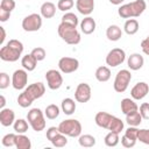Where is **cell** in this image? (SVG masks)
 I'll use <instances>...</instances> for the list:
<instances>
[{
    "instance_id": "obj_1",
    "label": "cell",
    "mask_w": 149,
    "mask_h": 149,
    "mask_svg": "<svg viewBox=\"0 0 149 149\" xmlns=\"http://www.w3.org/2000/svg\"><path fill=\"white\" fill-rule=\"evenodd\" d=\"M23 52V43L19 40L12 38L6 45L0 49V58L5 62H16Z\"/></svg>"
},
{
    "instance_id": "obj_2",
    "label": "cell",
    "mask_w": 149,
    "mask_h": 149,
    "mask_svg": "<svg viewBox=\"0 0 149 149\" xmlns=\"http://www.w3.org/2000/svg\"><path fill=\"white\" fill-rule=\"evenodd\" d=\"M57 33L59 35V37L68 44L71 45H76L80 42L81 37H80V33L78 31L77 27H73L71 24L61 22L58 28H57Z\"/></svg>"
},
{
    "instance_id": "obj_3",
    "label": "cell",
    "mask_w": 149,
    "mask_h": 149,
    "mask_svg": "<svg viewBox=\"0 0 149 149\" xmlns=\"http://www.w3.org/2000/svg\"><path fill=\"white\" fill-rule=\"evenodd\" d=\"M58 129L68 137H78L81 134V123L77 119H66L61 121Z\"/></svg>"
},
{
    "instance_id": "obj_4",
    "label": "cell",
    "mask_w": 149,
    "mask_h": 149,
    "mask_svg": "<svg viewBox=\"0 0 149 149\" xmlns=\"http://www.w3.org/2000/svg\"><path fill=\"white\" fill-rule=\"evenodd\" d=\"M44 113L40 108H31L27 114V120L35 132H42L45 128V118Z\"/></svg>"
},
{
    "instance_id": "obj_5",
    "label": "cell",
    "mask_w": 149,
    "mask_h": 149,
    "mask_svg": "<svg viewBox=\"0 0 149 149\" xmlns=\"http://www.w3.org/2000/svg\"><path fill=\"white\" fill-rule=\"evenodd\" d=\"M130 80H132V73L129 70L122 69V70L118 71L115 79H114V83H113L114 91L118 93H123L128 88Z\"/></svg>"
},
{
    "instance_id": "obj_6",
    "label": "cell",
    "mask_w": 149,
    "mask_h": 149,
    "mask_svg": "<svg viewBox=\"0 0 149 149\" xmlns=\"http://www.w3.org/2000/svg\"><path fill=\"white\" fill-rule=\"evenodd\" d=\"M21 26L24 31H28V33L37 31L42 27V15L37 13H31L22 20Z\"/></svg>"
},
{
    "instance_id": "obj_7",
    "label": "cell",
    "mask_w": 149,
    "mask_h": 149,
    "mask_svg": "<svg viewBox=\"0 0 149 149\" xmlns=\"http://www.w3.org/2000/svg\"><path fill=\"white\" fill-rule=\"evenodd\" d=\"M106 64L111 68H116L126 61V52L121 48H114L108 51L106 56Z\"/></svg>"
},
{
    "instance_id": "obj_8",
    "label": "cell",
    "mask_w": 149,
    "mask_h": 149,
    "mask_svg": "<svg viewBox=\"0 0 149 149\" xmlns=\"http://www.w3.org/2000/svg\"><path fill=\"white\" fill-rule=\"evenodd\" d=\"M79 68V61L74 57H62L58 61V69L62 73H72L74 71H77Z\"/></svg>"
},
{
    "instance_id": "obj_9",
    "label": "cell",
    "mask_w": 149,
    "mask_h": 149,
    "mask_svg": "<svg viewBox=\"0 0 149 149\" xmlns=\"http://www.w3.org/2000/svg\"><path fill=\"white\" fill-rule=\"evenodd\" d=\"M28 84V71L24 69H17L12 76V86L20 91L27 87Z\"/></svg>"
},
{
    "instance_id": "obj_10",
    "label": "cell",
    "mask_w": 149,
    "mask_h": 149,
    "mask_svg": "<svg viewBox=\"0 0 149 149\" xmlns=\"http://www.w3.org/2000/svg\"><path fill=\"white\" fill-rule=\"evenodd\" d=\"M45 80H47L48 87L50 90H54V91L58 90L63 84V77H62L61 71L55 70V69L48 70L45 72Z\"/></svg>"
},
{
    "instance_id": "obj_11",
    "label": "cell",
    "mask_w": 149,
    "mask_h": 149,
    "mask_svg": "<svg viewBox=\"0 0 149 149\" xmlns=\"http://www.w3.org/2000/svg\"><path fill=\"white\" fill-rule=\"evenodd\" d=\"M92 95V90L91 86L87 83H80L77 85L76 90H74V99L78 102H87L91 99Z\"/></svg>"
},
{
    "instance_id": "obj_12",
    "label": "cell",
    "mask_w": 149,
    "mask_h": 149,
    "mask_svg": "<svg viewBox=\"0 0 149 149\" xmlns=\"http://www.w3.org/2000/svg\"><path fill=\"white\" fill-rule=\"evenodd\" d=\"M149 93V85L146 81L136 83L130 90V97L134 100H142Z\"/></svg>"
},
{
    "instance_id": "obj_13",
    "label": "cell",
    "mask_w": 149,
    "mask_h": 149,
    "mask_svg": "<svg viewBox=\"0 0 149 149\" xmlns=\"http://www.w3.org/2000/svg\"><path fill=\"white\" fill-rule=\"evenodd\" d=\"M23 91H26L28 93V95L33 100H36V99H40L41 97L44 95V93H45V86H44L43 83L37 81V83H34V84L28 85Z\"/></svg>"
},
{
    "instance_id": "obj_14",
    "label": "cell",
    "mask_w": 149,
    "mask_h": 149,
    "mask_svg": "<svg viewBox=\"0 0 149 149\" xmlns=\"http://www.w3.org/2000/svg\"><path fill=\"white\" fill-rule=\"evenodd\" d=\"M76 8L80 14L88 16L94 9V0H76Z\"/></svg>"
},
{
    "instance_id": "obj_15",
    "label": "cell",
    "mask_w": 149,
    "mask_h": 149,
    "mask_svg": "<svg viewBox=\"0 0 149 149\" xmlns=\"http://www.w3.org/2000/svg\"><path fill=\"white\" fill-rule=\"evenodd\" d=\"M15 122V113L10 108H1L0 111V123L3 127H9Z\"/></svg>"
},
{
    "instance_id": "obj_16",
    "label": "cell",
    "mask_w": 149,
    "mask_h": 149,
    "mask_svg": "<svg viewBox=\"0 0 149 149\" xmlns=\"http://www.w3.org/2000/svg\"><path fill=\"white\" fill-rule=\"evenodd\" d=\"M143 64H144V58H143L142 55H140V54H137V52L132 54V55L128 57V59H127V65H128V68H129L130 70H133V71L140 70V69L143 66Z\"/></svg>"
},
{
    "instance_id": "obj_17",
    "label": "cell",
    "mask_w": 149,
    "mask_h": 149,
    "mask_svg": "<svg viewBox=\"0 0 149 149\" xmlns=\"http://www.w3.org/2000/svg\"><path fill=\"white\" fill-rule=\"evenodd\" d=\"M112 118L113 115L107 113V112H98L94 116V121H95V125L100 128H104V129H108V126L112 121Z\"/></svg>"
},
{
    "instance_id": "obj_18",
    "label": "cell",
    "mask_w": 149,
    "mask_h": 149,
    "mask_svg": "<svg viewBox=\"0 0 149 149\" xmlns=\"http://www.w3.org/2000/svg\"><path fill=\"white\" fill-rule=\"evenodd\" d=\"M80 30L81 33H84L85 35H90L92 34L94 30H95V27H97V23L94 21L93 17H91L90 15L84 17L81 21H80Z\"/></svg>"
},
{
    "instance_id": "obj_19",
    "label": "cell",
    "mask_w": 149,
    "mask_h": 149,
    "mask_svg": "<svg viewBox=\"0 0 149 149\" xmlns=\"http://www.w3.org/2000/svg\"><path fill=\"white\" fill-rule=\"evenodd\" d=\"M40 14L44 19H51L56 14V5L51 1H45L42 3L40 8Z\"/></svg>"
},
{
    "instance_id": "obj_20",
    "label": "cell",
    "mask_w": 149,
    "mask_h": 149,
    "mask_svg": "<svg viewBox=\"0 0 149 149\" xmlns=\"http://www.w3.org/2000/svg\"><path fill=\"white\" fill-rule=\"evenodd\" d=\"M135 111H139V106L133 98L132 99L130 98H123L121 100V112L125 115H127L132 112H135Z\"/></svg>"
},
{
    "instance_id": "obj_21",
    "label": "cell",
    "mask_w": 149,
    "mask_h": 149,
    "mask_svg": "<svg viewBox=\"0 0 149 149\" xmlns=\"http://www.w3.org/2000/svg\"><path fill=\"white\" fill-rule=\"evenodd\" d=\"M130 10H132V17H139L147 8V3L144 0H135L129 2Z\"/></svg>"
},
{
    "instance_id": "obj_22",
    "label": "cell",
    "mask_w": 149,
    "mask_h": 149,
    "mask_svg": "<svg viewBox=\"0 0 149 149\" xmlns=\"http://www.w3.org/2000/svg\"><path fill=\"white\" fill-rule=\"evenodd\" d=\"M37 59L31 55V54H27L21 58V65L24 70H27L28 72L34 71L35 68L37 66Z\"/></svg>"
},
{
    "instance_id": "obj_23",
    "label": "cell",
    "mask_w": 149,
    "mask_h": 149,
    "mask_svg": "<svg viewBox=\"0 0 149 149\" xmlns=\"http://www.w3.org/2000/svg\"><path fill=\"white\" fill-rule=\"evenodd\" d=\"M122 36V30L119 26L116 24H111L107 29H106V37L112 41V42H116L121 38Z\"/></svg>"
},
{
    "instance_id": "obj_24",
    "label": "cell",
    "mask_w": 149,
    "mask_h": 149,
    "mask_svg": "<svg viewBox=\"0 0 149 149\" xmlns=\"http://www.w3.org/2000/svg\"><path fill=\"white\" fill-rule=\"evenodd\" d=\"M94 76H95V79H97L98 81L105 83V81L109 80V78H111V70H109L108 66L101 65V66H99V68L95 70Z\"/></svg>"
},
{
    "instance_id": "obj_25",
    "label": "cell",
    "mask_w": 149,
    "mask_h": 149,
    "mask_svg": "<svg viewBox=\"0 0 149 149\" xmlns=\"http://www.w3.org/2000/svg\"><path fill=\"white\" fill-rule=\"evenodd\" d=\"M61 109L64 114L66 115H71L74 113L76 111V102L73 99L71 98H65L62 100V104H61Z\"/></svg>"
},
{
    "instance_id": "obj_26",
    "label": "cell",
    "mask_w": 149,
    "mask_h": 149,
    "mask_svg": "<svg viewBox=\"0 0 149 149\" xmlns=\"http://www.w3.org/2000/svg\"><path fill=\"white\" fill-rule=\"evenodd\" d=\"M15 148H17V149H30L31 148L30 139L28 136H26L24 134H16Z\"/></svg>"
},
{
    "instance_id": "obj_27",
    "label": "cell",
    "mask_w": 149,
    "mask_h": 149,
    "mask_svg": "<svg viewBox=\"0 0 149 149\" xmlns=\"http://www.w3.org/2000/svg\"><path fill=\"white\" fill-rule=\"evenodd\" d=\"M139 22L136 19H128L123 24V30L127 35H135L139 31Z\"/></svg>"
},
{
    "instance_id": "obj_28",
    "label": "cell",
    "mask_w": 149,
    "mask_h": 149,
    "mask_svg": "<svg viewBox=\"0 0 149 149\" xmlns=\"http://www.w3.org/2000/svg\"><path fill=\"white\" fill-rule=\"evenodd\" d=\"M78 142L80 147L84 148H91L95 146V137L90 134H80L78 136Z\"/></svg>"
},
{
    "instance_id": "obj_29",
    "label": "cell",
    "mask_w": 149,
    "mask_h": 149,
    "mask_svg": "<svg viewBox=\"0 0 149 149\" xmlns=\"http://www.w3.org/2000/svg\"><path fill=\"white\" fill-rule=\"evenodd\" d=\"M142 120H143V119H142V116H141V114H140L139 111L132 112V113H129V114L126 115V122H127L129 126H135V127H137V126L141 125Z\"/></svg>"
},
{
    "instance_id": "obj_30",
    "label": "cell",
    "mask_w": 149,
    "mask_h": 149,
    "mask_svg": "<svg viewBox=\"0 0 149 149\" xmlns=\"http://www.w3.org/2000/svg\"><path fill=\"white\" fill-rule=\"evenodd\" d=\"M29 126L30 125H29L28 120H24V119H17L13 123V128H14L16 134H24L28 130Z\"/></svg>"
},
{
    "instance_id": "obj_31",
    "label": "cell",
    "mask_w": 149,
    "mask_h": 149,
    "mask_svg": "<svg viewBox=\"0 0 149 149\" xmlns=\"http://www.w3.org/2000/svg\"><path fill=\"white\" fill-rule=\"evenodd\" d=\"M120 134L119 133H115V132H109L108 134H106L105 139H104V142L107 147H116L120 142Z\"/></svg>"
},
{
    "instance_id": "obj_32",
    "label": "cell",
    "mask_w": 149,
    "mask_h": 149,
    "mask_svg": "<svg viewBox=\"0 0 149 149\" xmlns=\"http://www.w3.org/2000/svg\"><path fill=\"white\" fill-rule=\"evenodd\" d=\"M59 112H61L59 111V107L57 105H55V104L48 105L45 107V109H44V114H45L47 119H49V120H55L56 118H58Z\"/></svg>"
},
{
    "instance_id": "obj_33",
    "label": "cell",
    "mask_w": 149,
    "mask_h": 149,
    "mask_svg": "<svg viewBox=\"0 0 149 149\" xmlns=\"http://www.w3.org/2000/svg\"><path fill=\"white\" fill-rule=\"evenodd\" d=\"M123 127H125L123 121L121 119H119V118H116V116L113 115L112 121H111V123L108 126V130L109 132H115V133H119L120 134L123 130Z\"/></svg>"
},
{
    "instance_id": "obj_34",
    "label": "cell",
    "mask_w": 149,
    "mask_h": 149,
    "mask_svg": "<svg viewBox=\"0 0 149 149\" xmlns=\"http://www.w3.org/2000/svg\"><path fill=\"white\" fill-rule=\"evenodd\" d=\"M33 101H34V100L28 95V93H27L26 91H23L22 93H20L19 97H17V104H19V106L22 107V108L29 107V106L33 104Z\"/></svg>"
},
{
    "instance_id": "obj_35",
    "label": "cell",
    "mask_w": 149,
    "mask_h": 149,
    "mask_svg": "<svg viewBox=\"0 0 149 149\" xmlns=\"http://www.w3.org/2000/svg\"><path fill=\"white\" fill-rule=\"evenodd\" d=\"M62 22L64 23H68V24H71L73 27H77L79 24V20L77 17V15L74 13H71V12H66L63 16H62Z\"/></svg>"
},
{
    "instance_id": "obj_36",
    "label": "cell",
    "mask_w": 149,
    "mask_h": 149,
    "mask_svg": "<svg viewBox=\"0 0 149 149\" xmlns=\"http://www.w3.org/2000/svg\"><path fill=\"white\" fill-rule=\"evenodd\" d=\"M51 143L54 147H57V148H62V147H65L68 144V136L64 135L63 133H58L52 140H51Z\"/></svg>"
},
{
    "instance_id": "obj_37",
    "label": "cell",
    "mask_w": 149,
    "mask_h": 149,
    "mask_svg": "<svg viewBox=\"0 0 149 149\" xmlns=\"http://www.w3.org/2000/svg\"><path fill=\"white\" fill-rule=\"evenodd\" d=\"M118 14H119V16H121L122 19H130V17H132V10H130L129 3L121 5V6L118 8Z\"/></svg>"
},
{
    "instance_id": "obj_38",
    "label": "cell",
    "mask_w": 149,
    "mask_h": 149,
    "mask_svg": "<svg viewBox=\"0 0 149 149\" xmlns=\"http://www.w3.org/2000/svg\"><path fill=\"white\" fill-rule=\"evenodd\" d=\"M15 139H16V134H13V133H9V134H6L2 140H1V143L3 147H15Z\"/></svg>"
},
{
    "instance_id": "obj_39",
    "label": "cell",
    "mask_w": 149,
    "mask_h": 149,
    "mask_svg": "<svg viewBox=\"0 0 149 149\" xmlns=\"http://www.w3.org/2000/svg\"><path fill=\"white\" fill-rule=\"evenodd\" d=\"M73 6H74L73 0H58V2H57V8L62 12H68Z\"/></svg>"
},
{
    "instance_id": "obj_40",
    "label": "cell",
    "mask_w": 149,
    "mask_h": 149,
    "mask_svg": "<svg viewBox=\"0 0 149 149\" xmlns=\"http://www.w3.org/2000/svg\"><path fill=\"white\" fill-rule=\"evenodd\" d=\"M30 54H31L38 62H40V61H43V59L45 58V56H47L45 50H44L43 48H41V47H36V48H34V49L31 50Z\"/></svg>"
},
{
    "instance_id": "obj_41",
    "label": "cell",
    "mask_w": 149,
    "mask_h": 149,
    "mask_svg": "<svg viewBox=\"0 0 149 149\" xmlns=\"http://www.w3.org/2000/svg\"><path fill=\"white\" fill-rule=\"evenodd\" d=\"M139 130H140V129H139L137 127H135V126H129V127L125 130V134H123V135H126L127 137H129V139H132V140L137 141Z\"/></svg>"
},
{
    "instance_id": "obj_42",
    "label": "cell",
    "mask_w": 149,
    "mask_h": 149,
    "mask_svg": "<svg viewBox=\"0 0 149 149\" xmlns=\"http://www.w3.org/2000/svg\"><path fill=\"white\" fill-rule=\"evenodd\" d=\"M137 140L147 146H149V129H140L139 130V135H137Z\"/></svg>"
},
{
    "instance_id": "obj_43",
    "label": "cell",
    "mask_w": 149,
    "mask_h": 149,
    "mask_svg": "<svg viewBox=\"0 0 149 149\" xmlns=\"http://www.w3.org/2000/svg\"><path fill=\"white\" fill-rule=\"evenodd\" d=\"M9 84H12V79H9V76L6 72H1L0 73V88L5 90L9 86Z\"/></svg>"
},
{
    "instance_id": "obj_44",
    "label": "cell",
    "mask_w": 149,
    "mask_h": 149,
    "mask_svg": "<svg viewBox=\"0 0 149 149\" xmlns=\"http://www.w3.org/2000/svg\"><path fill=\"white\" fill-rule=\"evenodd\" d=\"M16 3L14 0H1L0 2V8L1 9H5V10H8V12H13V9L15 8Z\"/></svg>"
},
{
    "instance_id": "obj_45",
    "label": "cell",
    "mask_w": 149,
    "mask_h": 149,
    "mask_svg": "<svg viewBox=\"0 0 149 149\" xmlns=\"http://www.w3.org/2000/svg\"><path fill=\"white\" fill-rule=\"evenodd\" d=\"M139 112H140V114H141L143 120H149V102L141 104Z\"/></svg>"
},
{
    "instance_id": "obj_46",
    "label": "cell",
    "mask_w": 149,
    "mask_h": 149,
    "mask_svg": "<svg viewBox=\"0 0 149 149\" xmlns=\"http://www.w3.org/2000/svg\"><path fill=\"white\" fill-rule=\"evenodd\" d=\"M121 144L122 147L125 148H133L135 144H136V141L135 140H132L129 137H127L126 135H122L121 136Z\"/></svg>"
},
{
    "instance_id": "obj_47",
    "label": "cell",
    "mask_w": 149,
    "mask_h": 149,
    "mask_svg": "<svg viewBox=\"0 0 149 149\" xmlns=\"http://www.w3.org/2000/svg\"><path fill=\"white\" fill-rule=\"evenodd\" d=\"M58 133H61L59 132V129H58V127H49L48 129H47V133H45V136H47V139L51 142V140L58 134Z\"/></svg>"
},
{
    "instance_id": "obj_48",
    "label": "cell",
    "mask_w": 149,
    "mask_h": 149,
    "mask_svg": "<svg viewBox=\"0 0 149 149\" xmlns=\"http://www.w3.org/2000/svg\"><path fill=\"white\" fill-rule=\"evenodd\" d=\"M9 17H10V12L0 8V21L1 22H6Z\"/></svg>"
},
{
    "instance_id": "obj_49",
    "label": "cell",
    "mask_w": 149,
    "mask_h": 149,
    "mask_svg": "<svg viewBox=\"0 0 149 149\" xmlns=\"http://www.w3.org/2000/svg\"><path fill=\"white\" fill-rule=\"evenodd\" d=\"M141 48H142V51L149 56V40L148 38H144L142 42H141Z\"/></svg>"
},
{
    "instance_id": "obj_50",
    "label": "cell",
    "mask_w": 149,
    "mask_h": 149,
    "mask_svg": "<svg viewBox=\"0 0 149 149\" xmlns=\"http://www.w3.org/2000/svg\"><path fill=\"white\" fill-rule=\"evenodd\" d=\"M0 31H1V38H0V43L2 44L5 42V38H6V31H5V28L3 27H0Z\"/></svg>"
},
{
    "instance_id": "obj_51",
    "label": "cell",
    "mask_w": 149,
    "mask_h": 149,
    "mask_svg": "<svg viewBox=\"0 0 149 149\" xmlns=\"http://www.w3.org/2000/svg\"><path fill=\"white\" fill-rule=\"evenodd\" d=\"M108 1H109L112 5H116V6H118V5H121L125 0H108Z\"/></svg>"
},
{
    "instance_id": "obj_52",
    "label": "cell",
    "mask_w": 149,
    "mask_h": 149,
    "mask_svg": "<svg viewBox=\"0 0 149 149\" xmlns=\"http://www.w3.org/2000/svg\"><path fill=\"white\" fill-rule=\"evenodd\" d=\"M0 99H1V102H0V108H5V105H6V99H5V97H3V95H1V97H0Z\"/></svg>"
},
{
    "instance_id": "obj_53",
    "label": "cell",
    "mask_w": 149,
    "mask_h": 149,
    "mask_svg": "<svg viewBox=\"0 0 149 149\" xmlns=\"http://www.w3.org/2000/svg\"><path fill=\"white\" fill-rule=\"evenodd\" d=\"M147 38H148V40H149V35H148V37H147Z\"/></svg>"
},
{
    "instance_id": "obj_54",
    "label": "cell",
    "mask_w": 149,
    "mask_h": 149,
    "mask_svg": "<svg viewBox=\"0 0 149 149\" xmlns=\"http://www.w3.org/2000/svg\"><path fill=\"white\" fill-rule=\"evenodd\" d=\"M148 1H149V0H148Z\"/></svg>"
}]
</instances>
